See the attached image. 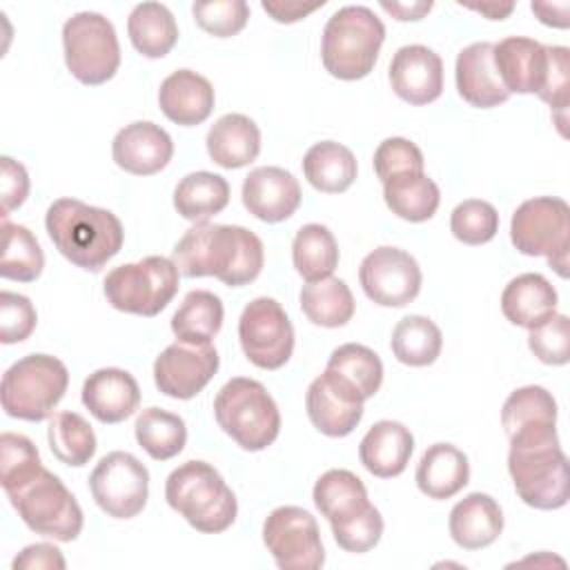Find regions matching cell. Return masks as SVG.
<instances>
[{
	"label": "cell",
	"instance_id": "6da1fadb",
	"mask_svg": "<svg viewBox=\"0 0 570 570\" xmlns=\"http://www.w3.org/2000/svg\"><path fill=\"white\" fill-rule=\"evenodd\" d=\"M178 272L187 278L214 276L227 287H243L258 278L265 249L263 240L247 227L196 223L174 245Z\"/></svg>",
	"mask_w": 570,
	"mask_h": 570
},
{
	"label": "cell",
	"instance_id": "83f0119b",
	"mask_svg": "<svg viewBox=\"0 0 570 570\" xmlns=\"http://www.w3.org/2000/svg\"><path fill=\"white\" fill-rule=\"evenodd\" d=\"M557 289L550 281L537 272L512 278L501 294L503 316L519 327L532 330L552 314H557Z\"/></svg>",
	"mask_w": 570,
	"mask_h": 570
},
{
	"label": "cell",
	"instance_id": "db71d44e",
	"mask_svg": "<svg viewBox=\"0 0 570 570\" xmlns=\"http://www.w3.org/2000/svg\"><path fill=\"white\" fill-rule=\"evenodd\" d=\"M13 568H65V557L62 552L51 546V543H33L27 546L16 559H13Z\"/></svg>",
	"mask_w": 570,
	"mask_h": 570
},
{
	"label": "cell",
	"instance_id": "7dc6e473",
	"mask_svg": "<svg viewBox=\"0 0 570 570\" xmlns=\"http://www.w3.org/2000/svg\"><path fill=\"white\" fill-rule=\"evenodd\" d=\"M42 468L40 454L31 439L16 434V432H2L0 436V483L2 488H9L31 472Z\"/></svg>",
	"mask_w": 570,
	"mask_h": 570
},
{
	"label": "cell",
	"instance_id": "d6a6232c",
	"mask_svg": "<svg viewBox=\"0 0 570 570\" xmlns=\"http://www.w3.org/2000/svg\"><path fill=\"white\" fill-rule=\"evenodd\" d=\"M127 33L134 49L145 58H163L178 42L176 20L160 2L136 4L127 18Z\"/></svg>",
	"mask_w": 570,
	"mask_h": 570
},
{
	"label": "cell",
	"instance_id": "f1b7e54d",
	"mask_svg": "<svg viewBox=\"0 0 570 570\" xmlns=\"http://www.w3.org/2000/svg\"><path fill=\"white\" fill-rule=\"evenodd\" d=\"M207 154L225 169H240L256 160L261 151V129L243 114L220 116L207 131Z\"/></svg>",
	"mask_w": 570,
	"mask_h": 570
},
{
	"label": "cell",
	"instance_id": "4fadbf2b",
	"mask_svg": "<svg viewBox=\"0 0 570 570\" xmlns=\"http://www.w3.org/2000/svg\"><path fill=\"white\" fill-rule=\"evenodd\" d=\"M238 341L249 363L261 370L283 367L294 352V327L278 301L258 296L238 318Z\"/></svg>",
	"mask_w": 570,
	"mask_h": 570
},
{
	"label": "cell",
	"instance_id": "816d5d0a",
	"mask_svg": "<svg viewBox=\"0 0 570 570\" xmlns=\"http://www.w3.org/2000/svg\"><path fill=\"white\" fill-rule=\"evenodd\" d=\"M332 534H334V541L338 543V548H343L345 552H354V554L367 552L381 541L383 517L374 505H370L354 521H350L341 528H332Z\"/></svg>",
	"mask_w": 570,
	"mask_h": 570
},
{
	"label": "cell",
	"instance_id": "60d3db41",
	"mask_svg": "<svg viewBox=\"0 0 570 570\" xmlns=\"http://www.w3.org/2000/svg\"><path fill=\"white\" fill-rule=\"evenodd\" d=\"M45 254L38 238L24 227L2 218V261L0 276L18 283H31L42 274Z\"/></svg>",
	"mask_w": 570,
	"mask_h": 570
},
{
	"label": "cell",
	"instance_id": "f546056e",
	"mask_svg": "<svg viewBox=\"0 0 570 570\" xmlns=\"http://www.w3.org/2000/svg\"><path fill=\"white\" fill-rule=\"evenodd\" d=\"M414 479L425 497L450 499L470 481L468 456L452 443H434L423 452Z\"/></svg>",
	"mask_w": 570,
	"mask_h": 570
},
{
	"label": "cell",
	"instance_id": "ba28073f",
	"mask_svg": "<svg viewBox=\"0 0 570 570\" xmlns=\"http://www.w3.org/2000/svg\"><path fill=\"white\" fill-rule=\"evenodd\" d=\"M69 385L67 365L49 354L18 358L2 376V410L20 421H42L51 416Z\"/></svg>",
	"mask_w": 570,
	"mask_h": 570
},
{
	"label": "cell",
	"instance_id": "5b68a950",
	"mask_svg": "<svg viewBox=\"0 0 570 570\" xmlns=\"http://www.w3.org/2000/svg\"><path fill=\"white\" fill-rule=\"evenodd\" d=\"M383 40L385 27L372 9L363 4L341 7L323 29V67L338 80H361L374 69Z\"/></svg>",
	"mask_w": 570,
	"mask_h": 570
},
{
	"label": "cell",
	"instance_id": "d6986e66",
	"mask_svg": "<svg viewBox=\"0 0 570 570\" xmlns=\"http://www.w3.org/2000/svg\"><path fill=\"white\" fill-rule=\"evenodd\" d=\"M243 205L263 223L287 220L301 205V185L283 167H256L243 180Z\"/></svg>",
	"mask_w": 570,
	"mask_h": 570
},
{
	"label": "cell",
	"instance_id": "9c48e42d",
	"mask_svg": "<svg viewBox=\"0 0 570 570\" xmlns=\"http://www.w3.org/2000/svg\"><path fill=\"white\" fill-rule=\"evenodd\" d=\"M510 240L525 256H546L550 267L568 276L570 249V207L557 196L523 200L510 220Z\"/></svg>",
	"mask_w": 570,
	"mask_h": 570
},
{
	"label": "cell",
	"instance_id": "681fc988",
	"mask_svg": "<svg viewBox=\"0 0 570 570\" xmlns=\"http://www.w3.org/2000/svg\"><path fill=\"white\" fill-rule=\"evenodd\" d=\"M38 314L33 303L16 292H0V341L4 345L22 343L36 330Z\"/></svg>",
	"mask_w": 570,
	"mask_h": 570
},
{
	"label": "cell",
	"instance_id": "484cf974",
	"mask_svg": "<svg viewBox=\"0 0 570 570\" xmlns=\"http://www.w3.org/2000/svg\"><path fill=\"white\" fill-rule=\"evenodd\" d=\"M450 537L463 550H481L503 532V510L485 492L463 497L450 512Z\"/></svg>",
	"mask_w": 570,
	"mask_h": 570
},
{
	"label": "cell",
	"instance_id": "f6af8a7d",
	"mask_svg": "<svg viewBox=\"0 0 570 570\" xmlns=\"http://www.w3.org/2000/svg\"><path fill=\"white\" fill-rule=\"evenodd\" d=\"M191 13L196 24L216 38H232L240 33L249 20V7L243 0L194 2Z\"/></svg>",
	"mask_w": 570,
	"mask_h": 570
},
{
	"label": "cell",
	"instance_id": "c3c4849f",
	"mask_svg": "<svg viewBox=\"0 0 570 570\" xmlns=\"http://www.w3.org/2000/svg\"><path fill=\"white\" fill-rule=\"evenodd\" d=\"M374 171L381 183L403 174H421L423 171V154L421 149L401 136L385 138L374 151Z\"/></svg>",
	"mask_w": 570,
	"mask_h": 570
},
{
	"label": "cell",
	"instance_id": "8d00e7d4",
	"mask_svg": "<svg viewBox=\"0 0 570 570\" xmlns=\"http://www.w3.org/2000/svg\"><path fill=\"white\" fill-rule=\"evenodd\" d=\"M383 198L392 214L410 223L430 220L441 203V191L432 178L421 174H403L383 183Z\"/></svg>",
	"mask_w": 570,
	"mask_h": 570
},
{
	"label": "cell",
	"instance_id": "b9f144b4",
	"mask_svg": "<svg viewBox=\"0 0 570 570\" xmlns=\"http://www.w3.org/2000/svg\"><path fill=\"white\" fill-rule=\"evenodd\" d=\"M47 439L53 456L71 468L87 465L98 448L89 421L78 412L53 414L49 421Z\"/></svg>",
	"mask_w": 570,
	"mask_h": 570
},
{
	"label": "cell",
	"instance_id": "52a82bcc",
	"mask_svg": "<svg viewBox=\"0 0 570 570\" xmlns=\"http://www.w3.org/2000/svg\"><path fill=\"white\" fill-rule=\"evenodd\" d=\"M214 416L220 430L247 452L265 450L281 432L276 401L263 383L245 376H236L218 390Z\"/></svg>",
	"mask_w": 570,
	"mask_h": 570
},
{
	"label": "cell",
	"instance_id": "f5cc1de1",
	"mask_svg": "<svg viewBox=\"0 0 570 570\" xmlns=\"http://www.w3.org/2000/svg\"><path fill=\"white\" fill-rule=\"evenodd\" d=\"M2 171H0V196H2V218L9 216L16 207L27 200L29 194V174L27 169L13 160L11 156H2Z\"/></svg>",
	"mask_w": 570,
	"mask_h": 570
},
{
	"label": "cell",
	"instance_id": "f35d334b",
	"mask_svg": "<svg viewBox=\"0 0 570 570\" xmlns=\"http://www.w3.org/2000/svg\"><path fill=\"white\" fill-rule=\"evenodd\" d=\"M292 261L307 283L332 276L338 265V245L334 234L321 223L303 225L292 243Z\"/></svg>",
	"mask_w": 570,
	"mask_h": 570
},
{
	"label": "cell",
	"instance_id": "ac0fdd59",
	"mask_svg": "<svg viewBox=\"0 0 570 570\" xmlns=\"http://www.w3.org/2000/svg\"><path fill=\"white\" fill-rule=\"evenodd\" d=\"M114 163L134 176H151L165 169L174 156L171 136L151 120L122 127L111 142Z\"/></svg>",
	"mask_w": 570,
	"mask_h": 570
},
{
	"label": "cell",
	"instance_id": "bcb514c9",
	"mask_svg": "<svg viewBox=\"0 0 570 570\" xmlns=\"http://www.w3.org/2000/svg\"><path fill=\"white\" fill-rule=\"evenodd\" d=\"M530 352L546 365H566L570 361V321L566 314H552L528 334Z\"/></svg>",
	"mask_w": 570,
	"mask_h": 570
},
{
	"label": "cell",
	"instance_id": "836d02e7",
	"mask_svg": "<svg viewBox=\"0 0 570 570\" xmlns=\"http://www.w3.org/2000/svg\"><path fill=\"white\" fill-rule=\"evenodd\" d=\"M229 203V183L220 174L194 171L180 178L174 189L176 212L191 223H205Z\"/></svg>",
	"mask_w": 570,
	"mask_h": 570
},
{
	"label": "cell",
	"instance_id": "277c9868",
	"mask_svg": "<svg viewBox=\"0 0 570 570\" xmlns=\"http://www.w3.org/2000/svg\"><path fill=\"white\" fill-rule=\"evenodd\" d=\"M165 499L194 530L225 532L238 512V501L220 472L205 461H187L165 481Z\"/></svg>",
	"mask_w": 570,
	"mask_h": 570
},
{
	"label": "cell",
	"instance_id": "7402d4cb",
	"mask_svg": "<svg viewBox=\"0 0 570 570\" xmlns=\"http://www.w3.org/2000/svg\"><path fill=\"white\" fill-rule=\"evenodd\" d=\"M492 51V42H472L463 47L456 56V91L468 105L476 109H490L510 98L494 69Z\"/></svg>",
	"mask_w": 570,
	"mask_h": 570
},
{
	"label": "cell",
	"instance_id": "e0dca14e",
	"mask_svg": "<svg viewBox=\"0 0 570 570\" xmlns=\"http://www.w3.org/2000/svg\"><path fill=\"white\" fill-rule=\"evenodd\" d=\"M387 78L401 100L421 107L443 94V60L425 45H405L392 56Z\"/></svg>",
	"mask_w": 570,
	"mask_h": 570
},
{
	"label": "cell",
	"instance_id": "7c38bea8",
	"mask_svg": "<svg viewBox=\"0 0 570 570\" xmlns=\"http://www.w3.org/2000/svg\"><path fill=\"white\" fill-rule=\"evenodd\" d=\"M263 543L283 570H316L325 563L318 523L298 505H281L267 514Z\"/></svg>",
	"mask_w": 570,
	"mask_h": 570
},
{
	"label": "cell",
	"instance_id": "ab89813d",
	"mask_svg": "<svg viewBox=\"0 0 570 570\" xmlns=\"http://www.w3.org/2000/svg\"><path fill=\"white\" fill-rule=\"evenodd\" d=\"M136 441L154 459L167 461L183 452L187 443V428L178 414L160 407H147L136 416Z\"/></svg>",
	"mask_w": 570,
	"mask_h": 570
},
{
	"label": "cell",
	"instance_id": "9f6ffc18",
	"mask_svg": "<svg viewBox=\"0 0 570 570\" xmlns=\"http://www.w3.org/2000/svg\"><path fill=\"white\" fill-rule=\"evenodd\" d=\"M532 13L539 18V22L548 24V27H557V29H566L568 27V2H532L530 4Z\"/></svg>",
	"mask_w": 570,
	"mask_h": 570
},
{
	"label": "cell",
	"instance_id": "30bf717a",
	"mask_svg": "<svg viewBox=\"0 0 570 570\" xmlns=\"http://www.w3.org/2000/svg\"><path fill=\"white\" fill-rule=\"evenodd\" d=\"M178 267L165 256H145L138 263L114 267L105 276L107 303L127 314L156 316L178 292Z\"/></svg>",
	"mask_w": 570,
	"mask_h": 570
},
{
	"label": "cell",
	"instance_id": "7a4b0ae2",
	"mask_svg": "<svg viewBox=\"0 0 570 570\" xmlns=\"http://www.w3.org/2000/svg\"><path fill=\"white\" fill-rule=\"evenodd\" d=\"M508 439V472L519 499L537 510L563 508L570 497V476L557 423L525 425Z\"/></svg>",
	"mask_w": 570,
	"mask_h": 570
},
{
	"label": "cell",
	"instance_id": "ee69618b",
	"mask_svg": "<svg viewBox=\"0 0 570 570\" xmlns=\"http://www.w3.org/2000/svg\"><path fill=\"white\" fill-rule=\"evenodd\" d=\"M450 229L465 245H483L499 232V214L488 200L468 198L452 209Z\"/></svg>",
	"mask_w": 570,
	"mask_h": 570
},
{
	"label": "cell",
	"instance_id": "8fae6325",
	"mask_svg": "<svg viewBox=\"0 0 570 570\" xmlns=\"http://www.w3.org/2000/svg\"><path fill=\"white\" fill-rule=\"evenodd\" d=\"M65 62L82 85H105L120 67V45L114 24L96 11H80L62 27Z\"/></svg>",
	"mask_w": 570,
	"mask_h": 570
},
{
	"label": "cell",
	"instance_id": "74e56055",
	"mask_svg": "<svg viewBox=\"0 0 570 570\" xmlns=\"http://www.w3.org/2000/svg\"><path fill=\"white\" fill-rule=\"evenodd\" d=\"M392 354L396 361L410 367L432 365L443 347V334L439 325L421 314L403 316L390 338Z\"/></svg>",
	"mask_w": 570,
	"mask_h": 570
},
{
	"label": "cell",
	"instance_id": "cb8c5ba5",
	"mask_svg": "<svg viewBox=\"0 0 570 570\" xmlns=\"http://www.w3.org/2000/svg\"><path fill=\"white\" fill-rule=\"evenodd\" d=\"M494 69L508 94H537L546 71V45L510 36L494 45Z\"/></svg>",
	"mask_w": 570,
	"mask_h": 570
},
{
	"label": "cell",
	"instance_id": "2e32d148",
	"mask_svg": "<svg viewBox=\"0 0 570 570\" xmlns=\"http://www.w3.org/2000/svg\"><path fill=\"white\" fill-rule=\"evenodd\" d=\"M218 352L212 343H171L154 361V383L171 399H194L218 372Z\"/></svg>",
	"mask_w": 570,
	"mask_h": 570
},
{
	"label": "cell",
	"instance_id": "11a10c76",
	"mask_svg": "<svg viewBox=\"0 0 570 570\" xmlns=\"http://www.w3.org/2000/svg\"><path fill=\"white\" fill-rule=\"evenodd\" d=\"M325 2H314V4H303V2H272V0H263L261 7L265 13H269L276 22H283V24H292V22H298L303 20L305 16H309L312 11L321 9Z\"/></svg>",
	"mask_w": 570,
	"mask_h": 570
},
{
	"label": "cell",
	"instance_id": "6f0895ef",
	"mask_svg": "<svg viewBox=\"0 0 570 570\" xmlns=\"http://www.w3.org/2000/svg\"><path fill=\"white\" fill-rule=\"evenodd\" d=\"M381 7L394 16L396 20H421L425 13H430L432 2H381Z\"/></svg>",
	"mask_w": 570,
	"mask_h": 570
},
{
	"label": "cell",
	"instance_id": "5bb4252c",
	"mask_svg": "<svg viewBox=\"0 0 570 570\" xmlns=\"http://www.w3.org/2000/svg\"><path fill=\"white\" fill-rule=\"evenodd\" d=\"M96 505L114 519H134L142 512L149 497V472L129 452L105 454L89 476Z\"/></svg>",
	"mask_w": 570,
	"mask_h": 570
},
{
	"label": "cell",
	"instance_id": "d4e9b609",
	"mask_svg": "<svg viewBox=\"0 0 570 570\" xmlns=\"http://www.w3.org/2000/svg\"><path fill=\"white\" fill-rule=\"evenodd\" d=\"M412 450V432L403 423L385 419L376 421L361 439L358 459L370 474L379 479H392L407 468Z\"/></svg>",
	"mask_w": 570,
	"mask_h": 570
},
{
	"label": "cell",
	"instance_id": "7bdbcfd3",
	"mask_svg": "<svg viewBox=\"0 0 570 570\" xmlns=\"http://www.w3.org/2000/svg\"><path fill=\"white\" fill-rule=\"evenodd\" d=\"M534 423H557V401L541 385H525L514 390L501 410V425L510 436L519 428Z\"/></svg>",
	"mask_w": 570,
	"mask_h": 570
},
{
	"label": "cell",
	"instance_id": "ffe728a7",
	"mask_svg": "<svg viewBox=\"0 0 570 570\" xmlns=\"http://www.w3.org/2000/svg\"><path fill=\"white\" fill-rule=\"evenodd\" d=\"M305 410L312 425L325 436H347L363 419V401L345 385L323 372L305 394Z\"/></svg>",
	"mask_w": 570,
	"mask_h": 570
},
{
	"label": "cell",
	"instance_id": "1f68e13d",
	"mask_svg": "<svg viewBox=\"0 0 570 570\" xmlns=\"http://www.w3.org/2000/svg\"><path fill=\"white\" fill-rule=\"evenodd\" d=\"M325 372L361 401L372 399L383 383V363L379 354L361 343L338 345L330 354Z\"/></svg>",
	"mask_w": 570,
	"mask_h": 570
},
{
	"label": "cell",
	"instance_id": "d590c367",
	"mask_svg": "<svg viewBox=\"0 0 570 570\" xmlns=\"http://www.w3.org/2000/svg\"><path fill=\"white\" fill-rule=\"evenodd\" d=\"M301 309L314 325L343 327L352 321L356 303L345 281L327 276L314 283H305L298 294Z\"/></svg>",
	"mask_w": 570,
	"mask_h": 570
},
{
	"label": "cell",
	"instance_id": "44dd1931",
	"mask_svg": "<svg viewBox=\"0 0 570 570\" xmlns=\"http://www.w3.org/2000/svg\"><path fill=\"white\" fill-rule=\"evenodd\" d=\"M82 403L94 419L114 425L138 410L140 387L127 370L100 367L85 379Z\"/></svg>",
	"mask_w": 570,
	"mask_h": 570
},
{
	"label": "cell",
	"instance_id": "f907efd6",
	"mask_svg": "<svg viewBox=\"0 0 570 570\" xmlns=\"http://www.w3.org/2000/svg\"><path fill=\"white\" fill-rule=\"evenodd\" d=\"M570 87V49L559 45H546V71L537 96L552 109L566 111Z\"/></svg>",
	"mask_w": 570,
	"mask_h": 570
},
{
	"label": "cell",
	"instance_id": "8992f818",
	"mask_svg": "<svg viewBox=\"0 0 570 570\" xmlns=\"http://www.w3.org/2000/svg\"><path fill=\"white\" fill-rule=\"evenodd\" d=\"M13 510L29 530L56 541H73L82 532V510L67 485L47 468L4 488Z\"/></svg>",
	"mask_w": 570,
	"mask_h": 570
},
{
	"label": "cell",
	"instance_id": "9a60e30c",
	"mask_svg": "<svg viewBox=\"0 0 570 570\" xmlns=\"http://www.w3.org/2000/svg\"><path fill=\"white\" fill-rule=\"evenodd\" d=\"M358 281L372 303L381 307H405L419 296L423 276L412 254L383 245L363 258Z\"/></svg>",
	"mask_w": 570,
	"mask_h": 570
},
{
	"label": "cell",
	"instance_id": "680465c9",
	"mask_svg": "<svg viewBox=\"0 0 570 570\" xmlns=\"http://www.w3.org/2000/svg\"><path fill=\"white\" fill-rule=\"evenodd\" d=\"M468 9H472V11H479V13H483L485 18H490V20H503L505 16H510L512 13V9H514V4L512 2H508V4H499V2H481V4H465Z\"/></svg>",
	"mask_w": 570,
	"mask_h": 570
},
{
	"label": "cell",
	"instance_id": "4dcf8cb0",
	"mask_svg": "<svg viewBox=\"0 0 570 570\" xmlns=\"http://www.w3.org/2000/svg\"><path fill=\"white\" fill-rule=\"evenodd\" d=\"M356 158L352 149L336 140H321L303 156V174L307 183L323 194H341L356 180Z\"/></svg>",
	"mask_w": 570,
	"mask_h": 570
},
{
	"label": "cell",
	"instance_id": "e575fe53",
	"mask_svg": "<svg viewBox=\"0 0 570 570\" xmlns=\"http://www.w3.org/2000/svg\"><path fill=\"white\" fill-rule=\"evenodd\" d=\"M223 301L209 289L189 292L171 316V332L180 343L207 345L223 327Z\"/></svg>",
	"mask_w": 570,
	"mask_h": 570
},
{
	"label": "cell",
	"instance_id": "3957f363",
	"mask_svg": "<svg viewBox=\"0 0 570 570\" xmlns=\"http://www.w3.org/2000/svg\"><path fill=\"white\" fill-rule=\"evenodd\" d=\"M45 227L56 249L76 267L102 269L122 247L120 218L102 207L76 198H58L49 205Z\"/></svg>",
	"mask_w": 570,
	"mask_h": 570
},
{
	"label": "cell",
	"instance_id": "4316f807",
	"mask_svg": "<svg viewBox=\"0 0 570 570\" xmlns=\"http://www.w3.org/2000/svg\"><path fill=\"white\" fill-rule=\"evenodd\" d=\"M316 510L330 521L332 528H341L361 517L372 503L367 501L365 483L350 470L323 472L312 490Z\"/></svg>",
	"mask_w": 570,
	"mask_h": 570
},
{
	"label": "cell",
	"instance_id": "603a6c76",
	"mask_svg": "<svg viewBox=\"0 0 570 570\" xmlns=\"http://www.w3.org/2000/svg\"><path fill=\"white\" fill-rule=\"evenodd\" d=\"M216 102V94L212 82L191 71L178 69L169 73L158 89L160 111L176 125L194 127L209 118Z\"/></svg>",
	"mask_w": 570,
	"mask_h": 570
}]
</instances>
